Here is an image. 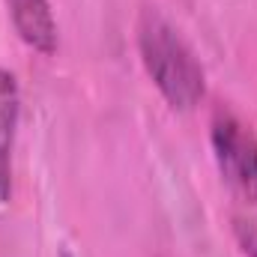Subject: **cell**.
<instances>
[{
	"instance_id": "cell-5",
	"label": "cell",
	"mask_w": 257,
	"mask_h": 257,
	"mask_svg": "<svg viewBox=\"0 0 257 257\" xmlns=\"http://www.w3.org/2000/svg\"><path fill=\"white\" fill-rule=\"evenodd\" d=\"M233 233H236V242H239L242 254H245V257H257V227H254V224H248V221H239V218H236Z\"/></svg>"
},
{
	"instance_id": "cell-4",
	"label": "cell",
	"mask_w": 257,
	"mask_h": 257,
	"mask_svg": "<svg viewBox=\"0 0 257 257\" xmlns=\"http://www.w3.org/2000/svg\"><path fill=\"white\" fill-rule=\"evenodd\" d=\"M15 33L24 45L39 54H54L57 48V21L48 0H6Z\"/></svg>"
},
{
	"instance_id": "cell-1",
	"label": "cell",
	"mask_w": 257,
	"mask_h": 257,
	"mask_svg": "<svg viewBox=\"0 0 257 257\" xmlns=\"http://www.w3.org/2000/svg\"><path fill=\"white\" fill-rule=\"evenodd\" d=\"M138 51L150 81L174 111H194L206 93L203 66L180 30L156 9L138 15Z\"/></svg>"
},
{
	"instance_id": "cell-2",
	"label": "cell",
	"mask_w": 257,
	"mask_h": 257,
	"mask_svg": "<svg viewBox=\"0 0 257 257\" xmlns=\"http://www.w3.org/2000/svg\"><path fill=\"white\" fill-rule=\"evenodd\" d=\"M209 144L224 183L257 212V135L233 111L218 108L209 123Z\"/></svg>"
},
{
	"instance_id": "cell-6",
	"label": "cell",
	"mask_w": 257,
	"mask_h": 257,
	"mask_svg": "<svg viewBox=\"0 0 257 257\" xmlns=\"http://www.w3.org/2000/svg\"><path fill=\"white\" fill-rule=\"evenodd\" d=\"M60 257H72V254H66V251H63V254H60Z\"/></svg>"
},
{
	"instance_id": "cell-3",
	"label": "cell",
	"mask_w": 257,
	"mask_h": 257,
	"mask_svg": "<svg viewBox=\"0 0 257 257\" xmlns=\"http://www.w3.org/2000/svg\"><path fill=\"white\" fill-rule=\"evenodd\" d=\"M21 120V90L9 69H0V206L12 200L15 183V138Z\"/></svg>"
}]
</instances>
